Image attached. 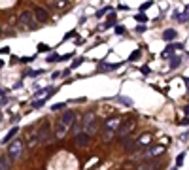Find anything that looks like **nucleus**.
Segmentation results:
<instances>
[{
  "label": "nucleus",
  "mask_w": 189,
  "mask_h": 170,
  "mask_svg": "<svg viewBox=\"0 0 189 170\" xmlns=\"http://www.w3.org/2000/svg\"><path fill=\"white\" fill-rule=\"evenodd\" d=\"M121 123H123V119L117 117V115H112L108 119H104V140L106 142H110L112 138H114V132L119 131Z\"/></svg>",
  "instance_id": "1"
},
{
  "label": "nucleus",
  "mask_w": 189,
  "mask_h": 170,
  "mask_svg": "<svg viewBox=\"0 0 189 170\" xmlns=\"http://www.w3.org/2000/svg\"><path fill=\"white\" fill-rule=\"evenodd\" d=\"M23 149H25L23 140H13L8 146V157L12 159V161H19V159L23 157Z\"/></svg>",
  "instance_id": "2"
},
{
  "label": "nucleus",
  "mask_w": 189,
  "mask_h": 170,
  "mask_svg": "<svg viewBox=\"0 0 189 170\" xmlns=\"http://www.w3.org/2000/svg\"><path fill=\"white\" fill-rule=\"evenodd\" d=\"M83 132H87V134H95L96 132V119H95V113L89 112L83 115Z\"/></svg>",
  "instance_id": "3"
},
{
  "label": "nucleus",
  "mask_w": 189,
  "mask_h": 170,
  "mask_svg": "<svg viewBox=\"0 0 189 170\" xmlns=\"http://www.w3.org/2000/svg\"><path fill=\"white\" fill-rule=\"evenodd\" d=\"M132 128H134V119H125L121 123L119 131H117V138H119V140H125L127 136H131Z\"/></svg>",
  "instance_id": "4"
},
{
  "label": "nucleus",
  "mask_w": 189,
  "mask_h": 170,
  "mask_svg": "<svg viewBox=\"0 0 189 170\" xmlns=\"http://www.w3.org/2000/svg\"><path fill=\"white\" fill-rule=\"evenodd\" d=\"M19 21H21V27L23 28H28V30H34V28L38 27V23L32 19V13H30V12H23L21 17H19Z\"/></svg>",
  "instance_id": "5"
},
{
  "label": "nucleus",
  "mask_w": 189,
  "mask_h": 170,
  "mask_svg": "<svg viewBox=\"0 0 189 170\" xmlns=\"http://www.w3.org/2000/svg\"><path fill=\"white\" fill-rule=\"evenodd\" d=\"M36 140H38V144H47L49 140H53V134H51L47 123H44V125L38 128V138Z\"/></svg>",
  "instance_id": "6"
},
{
  "label": "nucleus",
  "mask_w": 189,
  "mask_h": 170,
  "mask_svg": "<svg viewBox=\"0 0 189 170\" xmlns=\"http://www.w3.org/2000/svg\"><path fill=\"white\" fill-rule=\"evenodd\" d=\"M165 151L161 146H151V147H147V149H144V151L140 153V157L142 159H151V157H157V155H161V153Z\"/></svg>",
  "instance_id": "7"
},
{
  "label": "nucleus",
  "mask_w": 189,
  "mask_h": 170,
  "mask_svg": "<svg viewBox=\"0 0 189 170\" xmlns=\"http://www.w3.org/2000/svg\"><path fill=\"white\" fill-rule=\"evenodd\" d=\"M61 123H63L64 127H68V128H72V125H74V121H76V112H72V110H66L63 115H61V119H59Z\"/></svg>",
  "instance_id": "8"
},
{
  "label": "nucleus",
  "mask_w": 189,
  "mask_h": 170,
  "mask_svg": "<svg viewBox=\"0 0 189 170\" xmlns=\"http://www.w3.org/2000/svg\"><path fill=\"white\" fill-rule=\"evenodd\" d=\"M32 15L36 17V21L38 23H47V19H49V13H47V9H44V8H34V12Z\"/></svg>",
  "instance_id": "9"
},
{
  "label": "nucleus",
  "mask_w": 189,
  "mask_h": 170,
  "mask_svg": "<svg viewBox=\"0 0 189 170\" xmlns=\"http://www.w3.org/2000/svg\"><path fill=\"white\" fill-rule=\"evenodd\" d=\"M89 134H87V132H81V134H78V136H76V146H78V147H87L89 146Z\"/></svg>",
  "instance_id": "10"
},
{
  "label": "nucleus",
  "mask_w": 189,
  "mask_h": 170,
  "mask_svg": "<svg viewBox=\"0 0 189 170\" xmlns=\"http://www.w3.org/2000/svg\"><path fill=\"white\" fill-rule=\"evenodd\" d=\"M68 131H70L68 127H64L61 121H57V125H55V136L57 138H64L66 134H68Z\"/></svg>",
  "instance_id": "11"
},
{
  "label": "nucleus",
  "mask_w": 189,
  "mask_h": 170,
  "mask_svg": "<svg viewBox=\"0 0 189 170\" xmlns=\"http://www.w3.org/2000/svg\"><path fill=\"white\" fill-rule=\"evenodd\" d=\"M81 132H83V117H81V119H76L74 125H72V134L74 136L81 134Z\"/></svg>",
  "instance_id": "12"
},
{
  "label": "nucleus",
  "mask_w": 189,
  "mask_h": 170,
  "mask_svg": "<svg viewBox=\"0 0 189 170\" xmlns=\"http://www.w3.org/2000/svg\"><path fill=\"white\" fill-rule=\"evenodd\" d=\"M12 168V159L9 157H0V170H9Z\"/></svg>",
  "instance_id": "13"
},
{
  "label": "nucleus",
  "mask_w": 189,
  "mask_h": 170,
  "mask_svg": "<svg viewBox=\"0 0 189 170\" xmlns=\"http://www.w3.org/2000/svg\"><path fill=\"white\" fill-rule=\"evenodd\" d=\"M150 142H151V136H150V134H144V136H140L138 140H136V149H138L140 146H147Z\"/></svg>",
  "instance_id": "14"
},
{
  "label": "nucleus",
  "mask_w": 189,
  "mask_h": 170,
  "mask_svg": "<svg viewBox=\"0 0 189 170\" xmlns=\"http://www.w3.org/2000/svg\"><path fill=\"white\" fill-rule=\"evenodd\" d=\"M163 40H166V42H170V40H176V30L174 28H168L163 32Z\"/></svg>",
  "instance_id": "15"
},
{
  "label": "nucleus",
  "mask_w": 189,
  "mask_h": 170,
  "mask_svg": "<svg viewBox=\"0 0 189 170\" xmlns=\"http://www.w3.org/2000/svg\"><path fill=\"white\" fill-rule=\"evenodd\" d=\"M17 132H19V128H17V127H13L12 131H9L8 134H6V138H4V140H2V144H8L9 140H12V138H15V134H17Z\"/></svg>",
  "instance_id": "16"
},
{
  "label": "nucleus",
  "mask_w": 189,
  "mask_h": 170,
  "mask_svg": "<svg viewBox=\"0 0 189 170\" xmlns=\"http://www.w3.org/2000/svg\"><path fill=\"white\" fill-rule=\"evenodd\" d=\"M180 64H182V57H180V55L170 57V68H178Z\"/></svg>",
  "instance_id": "17"
},
{
  "label": "nucleus",
  "mask_w": 189,
  "mask_h": 170,
  "mask_svg": "<svg viewBox=\"0 0 189 170\" xmlns=\"http://www.w3.org/2000/svg\"><path fill=\"white\" fill-rule=\"evenodd\" d=\"M182 47H183L182 44H168V47H166V51H165V53H163V57H166L168 53H172L174 49H182Z\"/></svg>",
  "instance_id": "18"
},
{
  "label": "nucleus",
  "mask_w": 189,
  "mask_h": 170,
  "mask_svg": "<svg viewBox=\"0 0 189 170\" xmlns=\"http://www.w3.org/2000/svg\"><path fill=\"white\" fill-rule=\"evenodd\" d=\"M45 61H47V63H59V61H61V55H57V53H49Z\"/></svg>",
  "instance_id": "19"
},
{
  "label": "nucleus",
  "mask_w": 189,
  "mask_h": 170,
  "mask_svg": "<svg viewBox=\"0 0 189 170\" xmlns=\"http://www.w3.org/2000/svg\"><path fill=\"white\" fill-rule=\"evenodd\" d=\"M115 19H117V17H115V12H114V13H112V15H110V19H108V21H106V23H104V27H102V28H110V27H112V25H114V23H115Z\"/></svg>",
  "instance_id": "20"
},
{
  "label": "nucleus",
  "mask_w": 189,
  "mask_h": 170,
  "mask_svg": "<svg viewBox=\"0 0 189 170\" xmlns=\"http://www.w3.org/2000/svg\"><path fill=\"white\" fill-rule=\"evenodd\" d=\"M117 100L123 102V106H132V98H129V96H117Z\"/></svg>",
  "instance_id": "21"
},
{
  "label": "nucleus",
  "mask_w": 189,
  "mask_h": 170,
  "mask_svg": "<svg viewBox=\"0 0 189 170\" xmlns=\"http://www.w3.org/2000/svg\"><path fill=\"white\" fill-rule=\"evenodd\" d=\"M138 170H157V166H155V164H151V163H147V164L138 166Z\"/></svg>",
  "instance_id": "22"
},
{
  "label": "nucleus",
  "mask_w": 189,
  "mask_h": 170,
  "mask_svg": "<svg viewBox=\"0 0 189 170\" xmlns=\"http://www.w3.org/2000/svg\"><path fill=\"white\" fill-rule=\"evenodd\" d=\"M64 106H66V102H59V104H53V106H51V110H53V112H59V110H64Z\"/></svg>",
  "instance_id": "23"
},
{
  "label": "nucleus",
  "mask_w": 189,
  "mask_h": 170,
  "mask_svg": "<svg viewBox=\"0 0 189 170\" xmlns=\"http://www.w3.org/2000/svg\"><path fill=\"white\" fill-rule=\"evenodd\" d=\"M183 159H185V155H183V153H180V155L176 157V168H180L182 164H183Z\"/></svg>",
  "instance_id": "24"
},
{
  "label": "nucleus",
  "mask_w": 189,
  "mask_h": 170,
  "mask_svg": "<svg viewBox=\"0 0 189 170\" xmlns=\"http://www.w3.org/2000/svg\"><path fill=\"white\" fill-rule=\"evenodd\" d=\"M138 57H140V51L136 49V51H132V53H131V57H129V61H131V63H134V61H138Z\"/></svg>",
  "instance_id": "25"
},
{
  "label": "nucleus",
  "mask_w": 189,
  "mask_h": 170,
  "mask_svg": "<svg viewBox=\"0 0 189 170\" xmlns=\"http://www.w3.org/2000/svg\"><path fill=\"white\" fill-rule=\"evenodd\" d=\"M134 19H136L138 23H146V21H147V17H146L144 13H136V15H134Z\"/></svg>",
  "instance_id": "26"
},
{
  "label": "nucleus",
  "mask_w": 189,
  "mask_h": 170,
  "mask_svg": "<svg viewBox=\"0 0 189 170\" xmlns=\"http://www.w3.org/2000/svg\"><path fill=\"white\" fill-rule=\"evenodd\" d=\"M42 106H44V98L34 100V102H32V108H42Z\"/></svg>",
  "instance_id": "27"
},
{
  "label": "nucleus",
  "mask_w": 189,
  "mask_h": 170,
  "mask_svg": "<svg viewBox=\"0 0 189 170\" xmlns=\"http://www.w3.org/2000/svg\"><path fill=\"white\" fill-rule=\"evenodd\" d=\"M45 51H49V47H47V45H44V44H40L38 45V53H45Z\"/></svg>",
  "instance_id": "28"
},
{
  "label": "nucleus",
  "mask_w": 189,
  "mask_h": 170,
  "mask_svg": "<svg viewBox=\"0 0 189 170\" xmlns=\"http://www.w3.org/2000/svg\"><path fill=\"white\" fill-rule=\"evenodd\" d=\"M125 32V27H123V25H117V27H115V34H123Z\"/></svg>",
  "instance_id": "29"
},
{
  "label": "nucleus",
  "mask_w": 189,
  "mask_h": 170,
  "mask_svg": "<svg viewBox=\"0 0 189 170\" xmlns=\"http://www.w3.org/2000/svg\"><path fill=\"white\" fill-rule=\"evenodd\" d=\"M110 8H102V9H99V13H96V17H102V15H104L106 12H108Z\"/></svg>",
  "instance_id": "30"
},
{
  "label": "nucleus",
  "mask_w": 189,
  "mask_h": 170,
  "mask_svg": "<svg viewBox=\"0 0 189 170\" xmlns=\"http://www.w3.org/2000/svg\"><path fill=\"white\" fill-rule=\"evenodd\" d=\"M81 61H83V59H76L74 63H72V68H78V66L81 64Z\"/></svg>",
  "instance_id": "31"
},
{
  "label": "nucleus",
  "mask_w": 189,
  "mask_h": 170,
  "mask_svg": "<svg viewBox=\"0 0 189 170\" xmlns=\"http://www.w3.org/2000/svg\"><path fill=\"white\" fill-rule=\"evenodd\" d=\"M72 57H74V53H68V55H63V57H61V61H68V59H72Z\"/></svg>",
  "instance_id": "32"
},
{
  "label": "nucleus",
  "mask_w": 189,
  "mask_h": 170,
  "mask_svg": "<svg viewBox=\"0 0 189 170\" xmlns=\"http://www.w3.org/2000/svg\"><path fill=\"white\" fill-rule=\"evenodd\" d=\"M57 6H59V8H63V6H66V0H57Z\"/></svg>",
  "instance_id": "33"
},
{
  "label": "nucleus",
  "mask_w": 189,
  "mask_h": 170,
  "mask_svg": "<svg viewBox=\"0 0 189 170\" xmlns=\"http://www.w3.org/2000/svg\"><path fill=\"white\" fill-rule=\"evenodd\" d=\"M150 6H151V2H146V4H142V8H140V9H142V12H144V9H147Z\"/></svg>",
  "instance_id": "34"
},
{
  "label": "nucleus",
  "mask_w": 189,
  "mask_h": 170,
  "mask_svg": "<svg viewBox=\"0 0 189 170\" xmlns=\"http://www.w3.org/2000/svg\"><path fill=\"white\" fill-rule=\"evenodd\" d=\"M61 74H63V72H53L51 76H53V80H57V78H61Z\"/></svg>",
  "instance_id": "35"
},
{
  "label": "nucleus",
  "mask_w": 189,
  "mask_h": 170,
  "mask_svg": "<svg viewBox=\"0 0 189 170\" xmlns=\"http://www.w3.org/2000/svg\"><path fill=\"white\" fill-rule=\"evenodd\" d=\"M142 74L147 76V74H150V68H147V66H144V68H142Z\"/></svg>",
  "instance_id": "36"
},
{
  "label": "nucleus",
  "mask_w": 189,
  "mask_h": 170,
  "mask_svg": "<svg viewBox=\"0 0 189 170\" xmlns=\"http://www.w3.org/2000/svg\"><path fill=\"white\" fill-rule=\"evenodd\" d=\"M72 36H76V32H68V34H66V36H64V40H68V38H72Z\"/></svg>",
  "instance_id": "37"
},
{
  "label": "nucleus",
  "mask_w": 189,
  "mask_h": 170,
  "mask_svg": "<svg viewBox=\"0 0 189 170\" xmlns=\"http://www.w3.org/2000/svg\"><path fill=\"white\" fill-rule=\"evenodd\" d=\"M0 53H9V47H2V49H0Z\"/></svg>",
  "instance_id": "38"
},
{
  "label": "nucleus",
  "mask_w": 189,
  "mask_h": 170,
  "mask_svg": "<svg viewBox=\"0 0 189 170\" xmlns=\"http://www.w3.org/2000/svg\"><path fill=\"white\" fill-rule=\"evenodd\" d=\"M185 115H187V117H189V104H187V106H185Z\"/></svg>",
  "instance_id": "39"
},
{
  "label": "nucleus",
  "mask_w": 189,
  "mask_h": 170,
  "mask_svg": "<svg viewBox=\"0 0 189 170\" xmlns=\"http://www.w3.org/2000/svg\"><path fill=\"white\" fill-rule=\"evenodd\" d=\"M185 85H187V89H189V78H185Z\"/></svg>",
  "instance_id": "40"
},
{
  "label": "nucleus",
  "mask_w": 189,
  "mask_h": 170,
  "mask_svg": "<svg viewBox=\"0 0 189 170\" xmlns=\"http://www.w3.org/2000/svg\"><path fill=\"white\" fill-rule=\"evenodd\" d=\"M0 96H4V91L2 89H0Z\"/></svg>",
  "instance_id": "41"
},
{
  "label": "nucleus",
  "mask_w": 189,
  "mask_h": 170,
  "mask_svg": "<svg viewBox=\"0 0 189 170\" xmlns=\"http://www.w3.org/2000/svg\"><path fill=\"white\" fill-rule=\"evenodd\" d=\"M170 170H178V168H170Z\"/></svg>",
  "instance_id": "42"
}]
</instances>
